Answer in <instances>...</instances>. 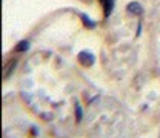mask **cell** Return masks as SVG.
I'll use <instances>...</instances> for the list:
<instances>
[{
    "label": "cell",
    "mask_w": 160,
    "mask_h": 138,
    "mask_svg": "<svg viewBox=\"0 0 160 138\" xmlns=\"http://www.w3.org/2000/svg\"><path fill=\"white\" fill-rule=\"evenodd\" d=\"M14 64H16V60H11V64H9V68H6V71H5V74H6V75H9V72L12 71Z\"/></svg>",
    "instance_id": "obj_6"
},
{
    "label": "cell",
    "mask_w": 160,
    "mask_h": 138,
    "mask_svg": "<svg viewBox=\"0 0 160 138\" xmlns=\"http://www.w3.org/2000/svg\"><path fill=\"white\" fill-rule=\"evenodd\" d=\"M79 60L83 63V64L89 66V64L94 61V57H92L91 54H88V52H80V54H79Z\"/></svg>",
    "instance_id": "obj_1"
},
{
    "label": "cell",
    "mask_w": 160,
    "mask_h": 138,
    "mask_svg": "<svg viewBox=\"0 0 160 138\" xmlns=\"http://www.w3.org/2000/svg\"><path fill=\"white\" fill-rule=\"evenodd\" d=\"M76 115H77V121H80V120H82V115H83L80 104H76Z\"/></svg>",
    "instance_id": "obj_5"
},
{
    "label": "cell",
    "mask_w": 160,
    "mask_h": 138,
    "mask_svg": "<svg viewBox=\"0 0 160 138\" xmlns=\"http://www.w3.org/2000/svg\"><path fill=\"white\" fill-rule=\"evenodd\" d=\"M82 20H83V21L86 23V26H88V28H94V26H96V21L89 20L88 17H86V16H85V14H82Z\"/></svg>",
    "instance_id": "obj_3"
},
{
    "label": "cell",
    "mask_w": 160,
    "mask_h": 138,
    "mask_svg": "<svg viewBox=\"0 0 160 138\" xmlns=\"http://www.w3.org/2000/svg\"><path fill=\"white\" fill-rule=\"evenodd\" d=\"M28 48H29V43H28V41H20L19 46H17V51H22V52H23V51H26Z\"/></svg>",
    "instance_id": "obj_4"
},
{
    "label": "cell",
    "mask_w": 160,
    "mask_h": 138,
    "mask_svg": "<svg viewBox=\"0 0 160 138\" xmlns=\"http://www.w3.org/2000/svg\"><path fill=\"white\" fill-rule=\"evenodd\" d=\"M126 8H128V11H129V12H132V14H140V12H142V6H140L139 3H136V2L129 3Z\"/></svg>",
    "instance_id": "obj_2"
}]
</instances>
